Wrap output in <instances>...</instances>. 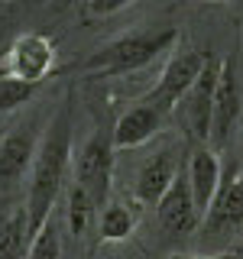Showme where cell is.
<instances>
[{
  "instance_id": "cell-1",
  "label": "cell",
  "mask_w": 243,
  "mask_h": 259,
  "mask_svg": "<svg viewBox=\"0 0 243 259\" xmlns=\"http://www.w3.org/2000/svg\"><path fill=\"white\" fill-rule=\"evenodd\" d=\"M71 159V104H65L52 126L46 130L43 146L32 162V178H29V237H36L43 227L52 221V207L62 194L65 168Z\"/></svg>"
},
{
  "instance_id": "cell-2",
  "label": "cell",
  "mask_w": 243,
  "mask_h": 259,
  "mask_svg": "<svg viewBox=\"0 0 243 259\" xmlns=\"http://www.w3.org/2000/svg\"><path fill=\"white\" fill-rule=\"evenodd\" d=\"M178 32L172 26L166 29H149V32H130V36L113 39L110 46L97 49V52L81 65L88 78H117L140 71L149 62H156L162 52H169V46L175 42Z\"/></svg>"
},
{
  "instance_id": "cell-3",
  "label": "cell",
  "mask_w": 243,
  "mask_h": 259,
  "mask_svg": "<svg viewBox=\"0 0 243 259\" xmlns=\"http://www.w3.org/2000/svg\"><path fill=\"white\" fill-rule=\"evenodd\" d=\"M113 133L97 130L91 133L81 149L75 152V185L88 198L94 201V207H107V191H110V175H113Z\"/></svg>"
},
{
  "instance_id": "cell-4",
  "label": "cell",
  "mask_w": 243,
  "mask_h": 259,
  "mask_svg": "<svg viewBox=\"0 0 243 259\" xmlns=\"http://www.w3.org/2000/svg\"><path fill=\"white\" fill-rule=\"evenodd\" d=\"M205 65H208V59H205V52H198V49L178 52L175 59L166 65V71H162V78L156 81V88L140 97V104H149V107H156L159 113L175 110L178 101H182V97L194 88V81L201 78Z\"/></svg>"
},
{
  "instance_id": "cell-5",
  "label": "cell",
  "mask_w": 243,
  "mask_h": 259,
  "mask_svg": "<svg viewBox=\"0 0 243 259\" xmlns=\"http://www.w3.org/2000/svg\"><path fill=\"white\" fill-rule=\"evenodd\" d=\"M55 68V42L43 32H16L4 55V75L43 84Z\"/></svg>"
},
{
  "instance_id": "cell-6",
  "label": "cell",
  "mask_w": 243,
  "mask_h": 259,
  "mask_svg": "<svg viewBox=\"0 0 243 259\" xmlns=\"http://www.w3.org/2000/svg\"><path fill=\"white\" fill-rule=\"evenodd\" d=\"M240 230H243V175H237V168H233L224 178L214 204L201 221V233H205L208 243H221Z\"/></svg>"
},
{
  "instance_id": "cell-7",
  "label": "cell",
  "mask_w": 243,
  "mask_h": 259,
  "mask_svg": "<svg viewBox=\"0 0 243 259\" xmlns=\"http://www.w3.org/2000/svg\"><path fill=\"white\" fill-rule=\"evenodd\" d=\"M217 71L221 62H208L201 78L194 81V88L178 101V123L188 130V136L194 143L211 140V113H214V88H217Z\"/></svg>"
},
{
  "instance_id": "cell-8",
  "label": "cell",
  "mask_w": 243,
  "mask_h": 259,
  "mask_svg": "<svg viewBox=\"0 0 243 259\" xmlns=\"http://www.w3.org/2000/svg\"><path fill=\"white\" fill-rule=\"evenodd\" d=\"M156 217L166 237H188L201 227V210L194 204V194L188 185V175H178L172 188L166 191V198L156 204Z\"/></svg>"
},
{
  "instance_id": "cell-9",
  "label": "cell",
  "mask_w": 243,
  "mask_h": 259,
  "mask_svg": "<svg viewBox=\"0 0 243 259\" xmlns=\"http://www.w3.org/2000/svg\"><path fill=\"white\" fill-rule=\"evenodd\" d=\"M240 117V81H237V65L233 59H221L217 71V88H214V113H211V143L221 149L230 136L233 123Z\"/></svg>"
},
{
  "instance_id": "cell-10",
  "label": "cell",
  "mask_w": 243,
  "mask_h": 259,
  "mask_svg": "<svg viewBox=\"0 0 243 259\" xmlns=\"http://www.w3.org/2000/svg\"><path fill=\"white\" fill-rule=\"evenodd\" d=\"M188 185H191V194H194V204L201 210V221H205V214L211 210L214 204L217 191H221L224 185V172H221V159H217L214 149H194L191 159H188Z\"/></svg>"
},
{
  "instance_id": "cell-11",
  "label": "cell",
  "mask_w": 243,
  "mask_h": 259,
  "mask_svg": "<svg viewBox=\"0 0 243 259\" xmlns=\"http://www.w3.org/2000/svg\"><path fill=\"white\" fill-rule=\"evenodd\" d=\"M162 117H166V113H159L156 107L136 101L133 107L124 110V113H120V120L113 123V130H110V133H113V146H117V149H133V146H143L146 140H152V136H156Z\"/></svg>"
},
{
  "instance_id": "cell-12",
  "label": "cell",
  "mask_w": 243,
  "mask_h": 259,
  "mask_svg": "<svg viewBox=\"0 0 243 259\" xmlns=\"http://www.w3.org/2000/svg\"><path fill=\"white\" fill-rule=\"evenodd\" d=\"M175 178H178L175 152L172 149L156 152V156L140 168V175H136V198H140L146 207H156L159 201L166 198V191L172 188Z\"/></svg>"
},
{
  "instance_id": "cell-13",
  "label": "cell",
  "mask_w": 243,
  "mask_h": 259,
  "mask_svg": "<svg viewBox=\"0 0 243 259\" xmlns=\"http://www.w3.org/2000/svg\"><path fill=\"white\" fill-rule=\"evenodd\" d=\"M36 146L32 136L23 130H13L0 140V185H16L23 175L29 172V165L36 162Z\"/></svg>"
},
{
  "instance_id": "cell-14",
  "label": "cell",
  "mask_w": 243,
  "mask_h": 259,
  "mask_svg": "<svg viewBox=\"0 0 243 259\" xmlns=\"http://www.w3.org/2000/svg\"><path fill=\"white\" fill-rule=\"evenodd\" d=\"M29 243V214L26 207H16L7 221H0V259H26Z\"/></svg>"
},
{
  "instance_id": "cell-15",
  "label": "cell",
  "mask_w": 243,
  "mask_h": 259,
  "mask_svg": "<svg viewBox=\"0 0 243 259\" xmlns=\"http://www.w3.org/2000/svg\"><path fill=\"white\" fill-rule=\"evenodd\" d=\"M133 233V214L124 204H107L101 207V237L107 243H120Z\"/></svg>"
},
{
  "instance_id": "cell-16",
  "label": "cell",
  "mask_w": 243,
  "mask_h": 259,
  "mask_svg": "<svg viewBox=\"0 0 243 259\" xmlns=\"http://www.w3.org/2000/svg\"><path fill=\"white\" fill-rule=\"evenodd\" d=\"M36 91H39V84H29V81H20V78H10V75H0V113L23 107L26 101L36 97Z\"/></svg>"
},
{
  "instance_id": "cell-17",
  "label": "cell",
  "mask_w": 243,
  "mask_h": 259,
  "mask_svg": "<svg viewBox=\"0 0 243 259\" xmlns=\"http://www.w3.org/2000/svg\"><path fill=\"white\" fill-rule=\"evenodd\" d=\"M26 259H62V237L55 230V221H49L43 230L32 237Z\"/></svg>"
},
{
  "instance_id": "cell-18",
  "label": "cell",
  "mask_w": 243,
  "mask_h": 259,
  "mask_svg": "<svg viewBox=\"0 0 243 259\" xmlns=\"http://www.w3.org/2000/svg\"><path fill=\"white\" fill-rule=\"evenodd\" d=\"M94 210H97L94 201L75 185V188H71V194H68V227H71V233H75V237H81V233L88 230V221H91Z\"/></svg>"
},
{
  "instance_id": "cell-19",
  "label": "cell",
  "mask_w": 243,
  "mask_h": 259,
  "mask_svg": "<svg viewBox=\"0 0 243 259\" xmlns=\"http://www.w3.org/2000/svg\"><path fill=\"white\" fill-rule=\"evenodd\" d=\"M16 26V4H0V55H7V49L16 36H10Z\"/></svg>"
},
{
  "instance_id": "cell-20",
  "label": "cell",
  "mask_w": 243,
  "mask_h": 259,
  "mask_svg": "<svg viewBox=\"0 0 243 259\" xmlns=\"http://www.w3.org/2000/svg\"><path fill=\"white\" fill-rule=\"evenodd\" d=\"M133 0H88V10H91L94 16H107V13H117L124 10V7H130Z\"/></svg>"
},
{
  "instance_id": "cell-21",
  "label": "cell",
  "mask_w": 243,
  "mask_h": 259,
  "mask_svg": "<svg viewBox=\"0 0 243 259\" xmlns=\"http://www.w3.org/2000/svg\"><path fill=\"white\" fill-rule=\"evenodd\" d=\"M169 259H243V253L230 249V253H217V256H169Z\"/></svg>"
},
{
  "instance_id": "cell-22",
  "label": "cell",
  "mask_w": 243,
  "mask_h": 259,
  "mask_svg": "<svg viewBox=\"0 0 243 259\" xmlns=\"http://www.w3.org/2000/svg\"><path fill=\"white\" fill-rule=\"evenodd\" d=\"M237 249H240V253H243V237H240V243H237Z\"/></svg>"
}]
</instances>
